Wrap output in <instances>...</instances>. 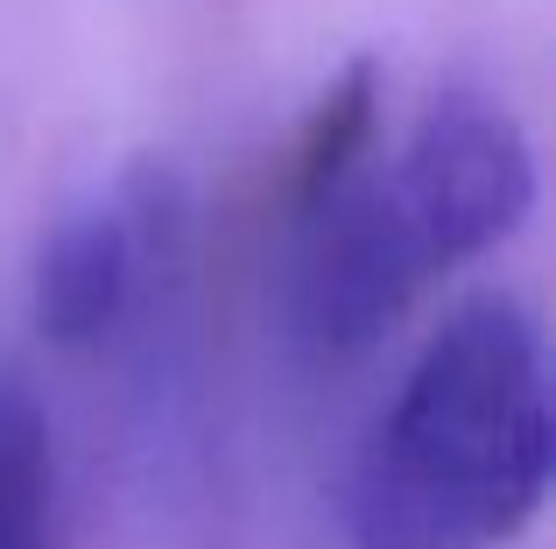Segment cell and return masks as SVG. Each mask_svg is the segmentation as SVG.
I'll list each match as a JSON object with an SVG mask.
<instances>
[{"label": "cell", "mask_w": 556, "mask_h": 549, "mask_svg": "<svg viewBox=\"0 0 556 549\" xmlns=\"http://www.w3.org/2000/svg\"><path fill=\"white\" fill-rule=\"evenodd\" d=\"M556 458L543 331L515 296H465L408 359L353 458V549H501L543 514Z\"/></svg>", "instance_id": "cell-1"}, {"label": "cell", "mask_w": 556, "mask_h": 549, "mask_svg": "<svg viewBox=\"0 0 556 549\" xmlns=\"http://www.w3.org/2000/svg\"><path fill=\"white\" fill-rule=\"evenodd\" d=\"M535 205V149L479 85H444L388 169H353L296 212V331L331 359L367 353L458 261L507 240Z\"/></svg>", "instance_id": "cell-2"}, {"label": "cell", "mask_w": 556, "mask_h": 549, "mask_svg": "<svg viewBox=\"0 0 556 549\" xmlns=\"http://www.w3.org/2000/svg\"><path fill=\"white\" fill-rule=\"evenodd\" d=\"M177 219V183L163 169H135L113 191H92L42 233L28 268V317L50 345L85 353L106 345L141 303L149 261Z\"/></svg>", "instance_id": "cell-3"}, {"label": "cell", "mask_w": 556, "mask_h": 549, "mask_svg": "<svg viewBox=\"0 0 556 549\" xmlns=\"http://www.w3.org/2000/svg\"><path fill=\"white\" fill-rule=\"evenodd\" d=\"M374 127H380V78H374V64H345L325 85V99L311 106V120L296 127V149H289V212L317 205L353 169H367Z\"/></svg>", "instance_id": "cell-4"}, {"label": "cell", "mask_w": 556, "mask_h": 549, "mask_svg": "<svg viewBox=\"0 0 556 549\" xmlns=\"http://www.w3.org/2000/svg\"><path fill=\"white\" fill-rule=\"evenodd\" d=\"M56 514V458L42 401L22 373L0 367V549H50Z\"/></svg>", "instance_id": "cell-5"}]
</instances>
